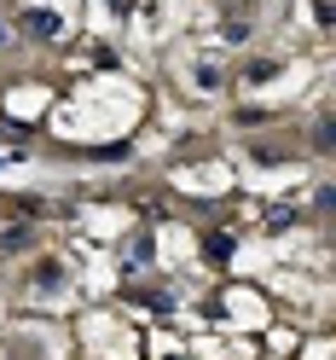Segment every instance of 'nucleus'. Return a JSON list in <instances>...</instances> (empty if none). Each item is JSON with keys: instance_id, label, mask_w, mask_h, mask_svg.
<instances>
[{"instance_id": "nucleus-1", "label": "nucleus", "mask_w": 336, "mask_h": 360, "mask_svg": "<svg viewBox=\"0 0 336 360\" xmlns=\"http://www.w3.org/2000/svg\"><path fill=\"white\" fill-rule=\"evenodd\" d=\"M319 146H336V122H330V128L319 122Z\"/></svg>"}]
</instances>
